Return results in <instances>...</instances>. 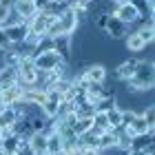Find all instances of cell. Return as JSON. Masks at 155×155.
Segmentation results:
<instances>
[{"label": "cell", "mask_w": 155, "mask_h": 155, "mask_svg": "<svg viewBox=\"0 0 155 155\" xmlns=\"http://www.w3.org/2000/svg\"><path fill=\"white\" fill-rule=\"evenodd\" d=\"M153 84H155V64L153 60H144L140 58V64L135 69V73L129 82H124V87L129 93H146V91H153Z\"/></svg>", "instance_id": "obj_1"}, {"label": "cell", "mask_w": 155, "mask_h": 155, "mask_svg": "<svg viewBox=\"0 0 155 155\" xmlns=\"http://www.w3.org/2000/svg\"><path fill=\"white\" fill-rule=\"evenodd\" d=\"M40 80V71L36 69V64H33V58L29 53L22 55V60H20L18 64V84L20 87H36Z\"/></svg>", "instance_id": "obj_2"}, {"label": "cell", "mask_w": 155, "mask_h": 155, "mask_svg": "<svg viewBox=\"0 0 155 155\" xmlns=\"http://www.w3.org/2000/svg\"><path fill=\"white\" fill-rule=\"evenodd\" d=\"M31 58H33V64H36V69L40 73H49V71H53V69H58L62 64V58L55 53V49L38 51V53H33Z\"/></svg>", "instance_id": "obj_3"}, {"label": "cell", "mask_w": 155, "mask_h": 155, "mask_svg": "<svg viewBox=\"0 0 155 155\" xmlns=\"http://www.w3.org/2000/svg\"><path fill=\"white\" fill-rule=\"evenodd\" d=\"M80 75L84 78L87 82H95V84H104L107 82V64L104 62H84V64H80Z\"/></svg>", "instance_id": "obj_4"}, {"label": "cell", "mask_w": 155, "mask_h": 155, "mask_svg": "<svg viewBox=\"0 0 155 155\" xmlns=\"http://www.w3.org/2000/svg\"><path fill=\"white\" fill-rule=\"evenodd\" d=\"M58 27H60V33L62 36H73V33L80 31V20H78L75 11L73 9H64L58 16Z\"/></svg>", "instance_id": "obj_5"}, {"label": "cell", "mask_w": 155, "mask_h": 155, "mask_svg": "<svg viewBox=\"0 0 155 155\" xmlns=\"http://www.w3.org/2000/svg\"><path fill=\"white\" fill-rule=\"evenodd\" d=\"M2 29L7 33V38H9L11 47H22L27 36H29V25H27V22H13V25L2 27Z\"/></svg>", "instance_id": "obj_6"}, {"label": "cell", "mask_w": 155, "mask_h": 155, "mask_svg": "<svg viewBox=\"0 0 155 155\" xmlns=\"http://www.w3.org/2000/svg\"><path fill=\"white\" fill-rule=\"evenodd\" d=\"M11 11L18 16L20 22H29V20L38 13L33 0H13V2H11Z\"/></svg>", "instance_id": "obj_7"}, {"label": "cell", "mask_w": 155, "mask_h": 155, "mask_svg": "<svg viewBox=\"0 0 155 155\" xmlns=\"http://www.w3.org/2000/svg\"><path fill=\"white\" fill-rule=\"evenodd\" d=\"M137 64H140V58H135V55L124 58L122 62H117V67H115V78L120 82H129L133 78V73H135Z\"/></svg>", "instance_id": "obj_8"}, {"label": "cell", "mask_w": 155, "mask_h": 155, "mask_svg": "<svg viewBox=\"0 0 155 155\" xmlns=\"http://www.w3.org/2000/svg\"><path fill=\"white\" fill-rule=\"evenodd\" d=\"M51 22H53V16H49V13H45V11H38L27 25H29V31L31 33L45 38L47 36V29H49V25H51Z\"/></svg>", "instance_id": "obj_9"}, {"label": "cell", "mask_w": 155, "mask_h": 155, "mask_svg": "<svg viewBox=\"0 0 155 155\" xmlns=\"http://www.w3.org/2000/svg\"><path fill=\"white\" fill-rule=\"evenodd\" d=\"M104 36L111 40H124L129 36V25H124L122 20H117L115 16H109L107 29H104Z\"/></svg>", "instance_id": "obj_10"}, {"label": "cell", "mask_w": 155, "mask_h": 155, "mask_svg": "<svg viewBox=\"0 0 155 155\" xmlns=\"http://www.w3.org/2000/svg\"><path fill=\"white\" fill-rule=\"evenodd\" d=\"M113 16L117 18V20H122L124 25H135V22H140V18H137V11L133 9V7L129 5V2H122V5H115V9H113Z\"/></svg>", "instance_id": "obj_11"}, {"label": "cell", "mask_w": 155, "mask_h": 155, "mask_svg": "<svg viewBox=\"0 0 155 155\" xmlns=\"http://www.w3.org/2000/svg\"><path fill=\"white\" fill-rule=\"evenodd\" d=\"M53 49L55 53L62 58V62L71 64V58H73V49H71V36H60L53 40Z\"/></svg>", "instance_id": "obj_12"}, {"label": "cell", "mask_w": 155, "mask_h": 155, "mask_svg": "<svg viewBox=\"0 0 155 155\" xmlns=\"http://www.w3.org/2000/svg\"><path fill=\"white\" fill-rule=\"evenodd\" d=\"M129 5L137 11V18L140 20H153L155 0H129Z\"/></svg>", "instance_id": "obj_13"}, {"label": "cell", "mask_w": 155, "mask_h": 155, "mask_svg": "<svg viewBox=\"0 0 155 155\" xmlns=\"http://www.w3.org/2000/svg\"><path fill=\"white\" fill-rule=\"evenodd\" d=\"M27 151L31 155H47V133H33L27 137Z\"/></svg>", "instance_id": "obj_14"}, {"label": "cell", "mask_w": 155, "mask_h": 155, "mask_svg": "<svg viewBox=\"0 0 155 155\" xmlns=\"http://www.w3.org/2000/svg\"><path fill=\"white\" fill-rule=\"evenodd\" d=\"M124 131L133 137V135H146V133H153V131H155V126H151L149 122H146V120L142 117V113H137L135 120H133V122L126 126Z\"/></svg>", "instance_id": "obj_15"}, {"label": "cell", "mask_w": 155, "mask_h": 155, "mask_svg": "<svg viewBox=\"0 0 155 155\" xmlns=\"http://www.w3.org/2000/svg\"><path fill=\"white\" fill-rule=\"evenodd\" d=\"M153 144H155L153 133H146V135H133L129 151H146V153H153Z\"/></svg>", "instance_id": "obj_16"}, {"label": "cell", "mask_w": 155, "mask_h": 155, "mask_svg": "<svg viewBox=\"0 0 155 155\" xmlns=\"http://www.w3.org/2000/svg\"><path fill=\"white\" fill-rule=\"evenodd\" d=\"M20 97H22V87L20 84H13V87L0 91V104L2 107H13V104L20 102Z\"/></svg>", "instance_id": "obj_17"}, {"label": "cell", "mask_w": 155, "mask_h": 155, "mask_svg": "<svg viewBox=\"0 0 155 155\" xmlns=\"http://www.w3.org/2000/svg\"><path fill=\"white\" fill-rule=\"evenodd\" d=\"M18 84V67H0V91Z\"/></svg>", "instance_id": "obj_18"}, {"label": "cell", "mask_w": 155, "mask_h": 155, "mask_svg": "<svg viewBox=\"0 0 155 155\" xmlns=\"http://www.w3.org/2000/svg\"><path fill=\"white\" fill-rule=\"evenodd\" d=\"M146 47H149V45H144L135 31H131L129 36L124 38V51H126V53H144Z\"/></svg>", "instance_id": "obj_19"}, {"label": "cell", "mask_w": 155, "mask_h": 155, "mask_svg": "<svg viewBox=\"0 0 155 155\" xmlns=\"http://www.w3.org/2000/svg\"><path fill=\"white\" fill-rule=\"evenodd\" d=\"M135 33L140 36V40H142L144 45H153V38H155L153 20H140V27L135 29Z\"/></svg>", "instance_id": "obj_20"}, {"label": "cell", "mask_w": 155, "mask_h": 155, "mask_svg": "<svg viewBox=\"0 0 155 155\" xmlns=\"http://www.w3.org/2000/svg\"><path fill=\"white\" fill-rule=\"evenodd\" d=\"M80 144H82V149H97V142H100V133H97L95 129H89L87 133H82L80 137Z\"/></svg>", "instance_id": "obj_21"}, {"label": "cell", "mask_w": 155, "mask_h": 155, "mask_svg": "<svg viewBox=\"0 0 155 155\" xmlns=\"http://www.w3.org/2000/svg\"><path fill=\"white\" fill-rule=\"evenodd\" d=\"M104 115H107V122H109V129L111 131H113V129H122V107L111 109Z\"/></svg>", "instance_id": "obj_22"}, {"label": "cell", "mask_w": 155, "mask_h": 155, "mask_svg": "<svg viewBox=\"0 0 155 155\" xmlns=\"http://www.w3.org/2000/svg\"><path fill=\"white\" fill-rule=\"evenodd\" d=\"M117 107V97L115 95H109V97H102V100L95 102V113H107V111L115 109Z\"/></svg>", "instance_id": "obj_23"}, {"label": "cell", "mask_w": 155, "mask_h": 155, "mask_svg": "<svg viewBox=\"0 0 155 155\" xmlns=\"http://www.w3.org/2000/svg\"><path fill=\"white\" fill-rule=\"evenodd\" d=\"M93 129H95L97 133L111 131V129H109V122H107V115H104V113H95V115H93Z\"/></svg>", "instance_id": "obj_24"}, {"label": "cell", "mask_w": 155, "mask_h": 155, "mask_svg": "<svg viewBox=\"0 0 155 155\" xmlns=\"http://www.w3.org/2000/svg\"><path fill=\"white\" fill-rule=\"evenodd\" d=\"M140 113H142V117H144L151 126H155V104H153V102L149 104V107H144V111H140Z\"/></svg>", "instance_id": "obj_25"}, {"label": "cell", "mask_w": 155, "mask_h": 155, "mask_svg": "<svg viewBox=\"0 0 155 155\" xmlns=\"http://www.w3.org/2000/svg\"><path fill=\"white\" fill-rule=\"evenodd\" d=\"M9 49H11V42H9V38H7L5 29H2V27H0V53L9 51Z\"/></svg>", "instance_id": "obj_26"}, {"label": "cell", "mask_w": 155, "mask_h": 155, "mask_svg": "<svg viewBox=\"0 0 155 155\" xmlns=\"http://www.w3.org/2000/svg\"><path fill=\"white\" fill-rule=\"evenodd\" d=\"M80 155H102V151L100 149H82Z\"/></svg>", "instance_id": "obj_27"}, {"label": "cell", "mask_w": 155, "mask_h": 155, "mask_svg": "<svg viewBox=\"0 0 155 155\" xmlns=\"http://www.w3.org/2000/svg\"><path fill=\"white\" fill-rule=\"evenodd\" d=\"M0 137H2V131H0Z\"/></svg>", "instance_id": "obj_28"}, {"label": "cell", "mask_w": 155, "mask_h": 155, "mask_svg": "<svg viewBox=\"0 0 155 155\" xmlns=\"http://www.w3.org/2000/svg\"><path fill=\"white\" fill-rule=\"evenodd\" d=\"M0 155H5V153H2V151H0Z\"/></svg>", "instance_id": "obj_29"}]
</instances>
